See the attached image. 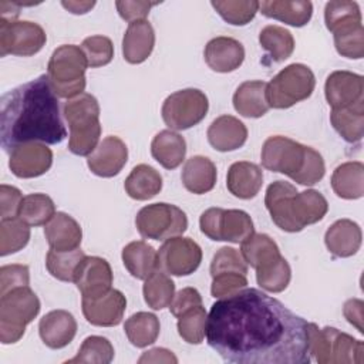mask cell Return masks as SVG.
Segmentation results:
<instances>
[{
    "mask_svg": "<svg viewBox=\"0 0 364 364\" xmlns=\"http://www.w3.org/2000/svg\"><path fill=\"white\" fill-rule=\"evenodd\" d=\"M206 341L236 364H309L307 321L257 289L219 299L206 321Z\"/></svg>",
    "mask_w": 364,
    "mask_h": 364,
    "instance_id": "6da1fadb",
    "label": "cell"
},
{
    "mask_svg": "<svg viewBox=\"0 0 364 364\" xmlns=\"http://www.w3.org/2000/svg\"><path fill=\"white\" fill-rule=\"evenodd\" d=\"M67 136L60 104L47 74L24 82L0 100V141L4 152L28 144H60Z\"/></svg>",
    "mask_w": 364,
    "mask_h": 364,
    "instance_id": "7a4b0ae2",
    "label": "cell"
},
{
    "mask_svg": "<svg viewBox=\"0 0 364 364\" xmlns=\"http://www.w3.org/2000/svg\"><path fill=\"white\" fill-rule=\"evenodd\" d=\"M63 115L70 128L68 149L74 155H91L98 146L101 135L100 105L97 98L82 92L64 102Z\"/></svg>",
    "mask_w": 364,
    "mask_h": 364,
    "instance_id": "3957f363",
    "label": "cell"
},
{
    "mask_svg": "<svg viewBox=\"0 0 364 364\" xmlns=\"http://www.w3.org/2000/svg\"><path fill=\"white\" fill-rule=\"evenodd\" d=\"M87 58L81 47L63 44L55 48L47 65V75L57 97L74 98L85 88Z\"/></svg>",
    "mask_w": 364,
    "mask_h": 364,
    "instance_id": "277c9868",
    "label": "cell"
},
{
    "mask_svg": "<svg viewBox=\"0 0 364 364\" xmlns=\"http://www.w3.org/2000/svg\"><path fill=\"white\" fill-rule=\"evenodd\" d=\"M40 311V300L30 286L16 287L0 296V341L17 343Z\"/></svg>",
    "mask_w": 364,
    "mask_h": 364,
    "instance_id": "5b68a950",
    "label": "cell"
},
{
    "mask_svg": "<svg viewBox=\"0 0 364 364\" xmlns=\"http://www.w3.org/2000/svg\"><path fill=\"white\" fill-rule=\"evenodd\" d=\"M310 351L320 364H360L364 360V344L361 340L338 331L334 327L318 328L307 323Z\"/></svg>",
    "mask_w": 364,
    "mask_h": 364,
    "instance_id": "8992f818",
    "label": "cell"
},
{
    "mask_svg": "<svg viewBox=\"0 0 364 364\" xmlns=\"http://www.w3.org/2000/svg\"><path fill=\"white\" fill-rule=\"evenodd\" d=\"M316 87V77L310 67L293 63L279 71L266 87V100L270 108L286 109L307 100Z\"/></svg>",
    "mask_w": 364,
    "mask_h": 364,
    "instance_id": "52a82bcc",
    "label": "cell"
},
{
    "mask_svg": "<svg viewBox=\"0 0 364 364\" xmlns=\"http://www.w3.org/2000/svg\"><path fill=\"white\" fill-rule=\"evenodd\" d=\"M135 226L145 239L166 240L182 235L188 228L185 212L171 203L158 202L144 206L135 218Z\"/></svg>",
    "mask_w": 364,
    "mask_h": 364,
    "instance_id": "ba28073f",
    "label": "cell"
},
{
    "mask_svg": "<svg viewBox=\"0 0 364 364\" xmlns=\"http://www.w3.org/2000/svg\"><path fill=\"white\" fill-rule=\"evenodd\" d=\"M209 102L198 88L179 90L166 97L162 104V119L175 131H183L199 124L208 114Z\"/></svg>",
    "mask_w": 364,
    "mask_h": 364,
    "instance_id": "9c48e42d",
    "label": "cell"
},
{
    "mask_svg": "<svg viewBox=\"0 0 364 364\" xmlns=\"http://www.w3.org/2000/svg\"><path fill=\"white\" fill-rule=\"evenodd\" d=\"M47 36L43 27L33 21L0 20V55L7 54L30 57L46 44Z\"/></svg>",
    "mask_w": 364,
    "mask_h": 364,
    "instance_id": "30bf717a",
    "label": "cell"
},
{
    "mask_svg": "<svg viewBox=\"0 0 364 364\" xmlns=\"http://www.w3.org/2000/svg\"><path fill=\"white\" fill-rule=\"evenodd\" d=\"M307 146L301 145L287 136H269L262 146V165L267 171L280 172L294 179L300 172Z\"/></svg>",
    "mask_w": 364,
    "mask_h": 364,
    "instance_id": "8fae6325",
    "label": "cell"
},
{
    "mask_svg": "<svg viewBox=\"0 0 364 364\" xmlns=\"http://www.w3.org/2000/svg\"><path fill=\"white\" fill-rule=\"evenodd\" d=\"M202 262V249L191 237L166 239L158 252V267L172 276L192 274Z\"/></svg>",
    "mask_w": 364,
    "mask_h": 364,
    "instance_id": "7c38bea8",
    "label": "cell"
},
{
    "mask_svg": "<svg viewBox=\"0 0 364 364\" xmlns=\"http://www.w3.org/2000/svg\"><path fill=\"white\" fill-rule=\"evenodd\" d=\"M297 189L286 181H274L266 189L264 205L270 213L272 220L284 232L296 233L301 228L294 216V196Z\"/></svg>",
    "mask_w": 364,
    "mask_h": 364,
    "instance_id": "4fadbf2b",
    "label": "cell"
},
{
    "mask_svg": "<svg viewBox=\"0 0 364 364\" xmlns=\"http://www.w3.org/2000/svg\"><path fill=\"white\" fill-rule=\"evenodd\" d=\"M112 279L109 263L98 256H85L74 274V283L84 299H97L108 293Z\"/></svg>",
    "mask_w": 364,
    "mask_h": 364,
    "instance_id": "5bb4252c",
    "label": "cell"
},
{
    "mask_svg": "<svg viewBox=\"0 0 364 364\" xmlns=\"http://www.w3.org/2000/svg\"><path fill=\"white\" fill-rule=\"evenodd\" d=\"M53 164L51 149L41 142H28L10 152L9 168L17 178H37L44 175Z\"/></svg>",
    "mask_w": 364,
    "mask_h": 364,
    "instance_id": "9a60e30c",
    "label": "cell"
},
{
    "mask_svg": "<svg viewBox=\"0 0 364 364\" xmlns=\"http://www.w3.org/2000/svg\"><path fill=\"white\" fill-rule=\"evenodd\" d=\"M324 95L333 109L347 108L364 101L363 75L346 70L333 71L326 80Z\"/></svg>",
    "mask_w": 364,
    "mask_h": 364,
    "instance_id": "2e32d148",
    "label": "cell"
},
{
    "mask_svg": "<svg viewBox=\"0 0 364 364\" xmlns=\"http://www.w3.org/2000/svg\"><path fill=\"white\" fill-rule=\"evenodd\" d=\"M128 161V148L125 142L114 135L105 136L91 155L87 165L92 173L101 178H112L121 172Z\"/></svg>",
    "mask_w": 364,
    "mask_h": 364,
    "instance_id": "e0dca14e",
    "label": "cell"
},
{
    "mask_svg": "<svg viewBox=\"0 0 364 364\" xmlns=\"http://www.w3.org/2000/svg\"><path fill=\"white\" fill-rule=\"evenodd\" d=\"M127 307L125 296L111 289L101 297L84 299L82 297V314L88 323L98 327L118 326L124 317Z\"/></svg>",
    "mask_w": 364,
    "mask_h": 364,
    "instance_id": "ac0fdd59",
    "label": "cell"
},
{
    "mask_svg": "<svg viewBox=\"0 0 364 364\" xmlns=\"http://www.w3.org/2000/svg\"><path fill=\"white\" fill-rule=\"evenodd\" d=\"M77 333V321L67 310H53L44 314L38 323V334L43 343L58 350L68 346Z\"/></svg>",
    "mask_w": 364,
    "mask_h": 364,
    "instance_id": "d6986e66",
    "label": "cell"
},
{
    "mask_svg": "<svg viewBox=\"0 0 364 364\" xmlns=\"http://www.w3.org/2000/svg\"><path fill=\"white\" fill-rule=\"evenodd\" d=\"M203 57L210 70L216 73H232L242 65L245 48L240 41L220 36L206 44Z\"/></svg>",
    "mask_w": 364,
    "mask_h": 364,
    "instance_id": "ffe728a7",
    "label": "cell"
},
{
    "mask_svg": "<svg viewBox=\"0 0 364 364\" xmlns=\"http://www.w3.org/2000/svg\"><path fill=\"white\" fill-rule=\"evenodd\" d=\"M208 141L219 152L239 149L247 139L246 125L233 115H220L208 128Z\"/></svg>",
    "mask_w": 364,
    "mask_h": 364,
    "instance_id": "44dd1931",
    "label": "cell"
},
{
    "mask_svg": "<svg viewBox=\"0 0 364 364\" xmlns=\"http://www.w3.org/2000/svg\"><path fill=\"white\" fill-rule=\"evenodd\" d=\"M155 46V31L148 20H138L128 24L122 38V55L129 64L144 63Z\"/></svg>",
    "mask_w": 364,
    "mask_h": 364,
    "instance_id": "7402d4cb",
    "label": "cell"
},
{
    "mask_svg": "<svg viewBox=\"0 0 364 364\" xmlns=\"http://www.w3.org/2000/svg\"><path fill=\"white\" fill-rule=\"evenodd\" d=\"M44 235L50 249L67 252L78 249L82 240L80 223L64 212H57L44 228Z\"/></svg>",
    "mask_w": 364,
    "mask_h": 364,
    "instance_id": "603a6c76",
    "label": "cell"
},
{
    "mask_svg": "<svg viewBox=\"0 0 364 364\" xmlns=\"http://www.w3.org/2000/svg\"><path fill=\"white\" fill-rule=\"evenodd\" d=\"M361 228L350 219L336 220L324 235V243L328 252L336 257H350L361 246Z\"/></svg>",
    "mask_w": 364,
    "mask_h": 364,
    "instance_id": "cb8c5ba5",
    "label": "cell"
},
{
    "mask_svg": "<svg viewBox=\"0 0 364 364\" xmlns=\"http://www.w3.org/2000/svg\"><path fill=\"white\" fill-rule=\"evenodd\" d=\"M263 185L262 169L247 161H239L230 165L226 176L228 191L239 199L255 198Z\"/></svg>",
    "mask_w": 364,
    "mask_h": 364,
    "instance_id": "d4e9b609",
    "label": "cell"
},
{
    "mask_svg": "<svg viewBox=\"0 0 364 364\" xmlns=\"http://www.w3.org/2000/svg\"><path fill=\"white\" fill-rule=\"evenodd\" d=\"M259 10L269 18L283 21L293 27H303L311 18L313 4L307 0H266L259 1Z\"/></svg>",
    "mask_w": 364,
    "mask_h": 364,
    "instance_id": "484cf974",
    "label": "cell"
},
{
    "mask_svg": "<svg viewBox=\"0 0 364 364\" xmlns=\"http://www.w3.org/2000/svg\"><path fill=\"white\" fill-rule=\"evenodd\" d=\"M267 82L260 80L242 82L233 94V107L236 112L246 118H260L269 111L266 100Z\"/></svg>",
    "mask_w": 364,
    "mask_h": 364,
    "instance_id": "4316f807",
    "label": "cell"
},
{
    "mask_svg": "<svg viewBox=\"0 0 364 364\" xmlns=\"http://www.w3.org/2000/svg\"><path fill=\"white\" fill-rule=\"evenodd\" d=\"M324 23L333 36L347 34L363 27L361 11L355 1L333 0L324 7Z\"/></svg>",
    "mask_w": 364,
    "mask_h": 364,
    "instance_id": "83f0119b",
    "label": "cell"
},
{
    "mask_svg": "<svg viewBox=\"0 0 364 364\" xmlns=\"http://www.w3.org/2000/svg\"><path fill=\"white\" fill-rule=\"evenodd\" d=\"M216 176L218 172L215 164L202 155L189 158L185 162L181 173L183 186L195 195H202L212 191L216 183Z\"/></svg>",
    "mask_w": 364,
    "mask_h": 364,
    "instance_id": "f1b7e54d",
    "label": "cell"
},
{
    "mask_svg": "<svg viewBox=\"0 0 364 364\" xmlns=\"http://www.w3.org/2000/svg\"><path fill=\"white\" fill-rule=\"evenodd\" d=\"M151 154L165 169H175L183 162L186 155L185 138L172 129H164L154 136Z\"/></svg>",
    "mask_w": 364,
    "mask_h": 364,
    "instance_id": "f546056e",
    "label": "cell"
},
{
    "mask_svg": "<svg viewBox=\"0 0 364 364\" xmlns=\"http://www.w3.org/2000/svg\"><path fill=\"white\" fill-rule=\"evenodd\" d=\"M122 263L135 279L145 280L158 270V252L144 240L128 243L122 249Z\"/></svg>",
    "mask_w": 364,
    "mask_h": 364,
    "instance_id": "4dcf8cb0",
    "label": "cell"
},
{
    "mask_svg": "<svg viewBox=\"0 0 364 364\" xmlns=\"http://www.w3.org/2000/svg\"><path fill=\"white\" fill-rule=\"evenodd\" d=\"M240 255L255 270L264 269L282 257L276 242L264 233H253L240 243Z\"/></svg>",
    "mask_w": 364,
    "mask_h": 364,
    "instance_id": "1f68e13d",
    "label": "cell"
},
{
    "mask_svg": "<svg viewBox=\"0 0 364 364\" xmlns=\"http://www.w3.org/2000/svg\"><path fill=\"white\" fill-rule=\"evenodd\" d=\"M331 188L338 198L360 199L364 195V165L348 161L338 165L331 175Z\"/></svg>",
    "mask_w": 364,
    "mask_h": 364,
    "instance_id": "d6a6232c",
    "label": "cell"
},
{
    "mask_svg": "<svg viewBox=\"0 0 364 364\" xmlns=\"http://www.w3.org/2000/svg\"><path fill=\"white\" fill-rule=\"evenodd\" d=\"M124 188L129 198L135 200H148L161 192L162 176L155 168L146 164H139L132 168L131 173L127 176Z\"/></svg>",
    "mask_w": 364,
    "mask_h": 364,
    "instance_id": "836d02e7",
    "label": "cell"
},
{
    "mask_svg": "<svg viewBox=\"0 0 364 364\" xmlns=\"http://www.w3.org/2000/svg\"><path fill=\"white\" fill-rule=\"evenodd\" d=\"M330 122L344 141L360 142L364 136V101L347 108L331 109Z\"/></svg>",
    "mask_w": 364,
    "mask_h": 364,
    "instance_id": "e575fe53",
    "label": "cell"
},
{
    "mask_svg": "<svg viewBox=\"0 0 364 364\" xmlns=\"http://www.w3.org/2000/svg\"><path fill=\"white\" fill-rule=\"evenodd\" d=\"M328 210L327 199L314 189L297 192L294 196V216L301 230L307 225L320 222Z\"/></svg>",
    "mask_w": 364,
    "mask_h": 364,
    "instance_id": "d590c367",
    "label": "cell"
},
{
    "mask_svg": "<svg viewBox=\"0 0 364 364\" xmlns=\"http://www.w3.org/2000/svg\"><path fill=\"white\" fill-rule=\"evenodd\" d=\"M161 324L155 314L146 311H138L127 318L124 331L129 343L135 347L144 348L156 341L159 336Z\"/></svg>",
    "mask_w": 364,
    "mask_h": 364,
    "instance_id": "8d00e7d4",
    "label": "cell"
},
{
    "mask_svg": "<svg viewBox=\"0 0 364 364\" xmlns=\"http://www.w3.org/2000/svg\"><path fill=\"white\" fill-rule=\"evenodd\" d=\"M54 215L55 205L50 196L46 193H30L23 196L17 218L28 226H41L47 225Z\"/></svg>",
    "mask_w": 364,
    "mask_h": 364,
    "instance_id": "74e56055",
    "label": "cell"
},
{
    "mask_svg": "<svg viewBox=\"0 0 364 364\" xmlns=\"http://www.w3.org/2000/svg\"><path fill=\"white\" fill-rule=\"evenodd\" d=\"M142 293L145 303L152 310H162L169 307L175 296V283L165 272L155 270L148 279H145Z\"/></svg>",
    "mask_w": 364,
    "mask_h": 364,
    "instance_id": "f35d334b",
    "label": "cell"
},
{
    "mask_svg": "<svg viewBox=\"0 0 364 364\" xmlns=\"http://www.w3.org/2000/svg\"><path fill=\"white\" fill-rule=\"evenodd\" d=\"M255 233L252 218L240 209H223L219 237L230 243H242Z\"/></svg>",
    "mask_w": 364,
    "mask_h": 364,
    "instance_id": "ab89813d",
    "label": "cell"
},
{
    "mask_svg": "<svg viewBox=\"0 0 364 364\" xmlns=\"http://www.w3.org/2000/svg\"><path fill=\"white\" fill-rule=\"evenodd\" d=\"M259 43L277 63L287 60L294 51V38L291 33L284 27L274 24L262 28L259 33Z\"/></svg>",
    "mask_w": 364,
    "mask_h": 364,
    "instance_id": "60d3db41",
    "label": "cell"
},
{
    "mask_svg": "<svg viewBox=\"0 0 364 364\" xmlns=\"http://www.w3.org/2000/svg\"><path fill=\"white\" fill-rule=\"evenodd\" d=\"M30 228L20 218L1 219L0 222V255L7 256L27 246Z\"/></svg>",
    "mask_w": 364,
    "mask_h": 364,
    "instance_id": "b9f144b4",
    "label": "cell"
},
{
    "mask_svg": "<svg viewBox=\"0 0 364 364\" xmlns=\"http://www.w3.org/2000/svg\"><path fill=\"white\" fill-rule=\"evenodd\" d=\"M84 257L85 255L80 247L67 252H57L50 249L46 257V266L48 273L57 280L74 282L75 270Z\"/></svg>",
    "mask_w": 364,
    "mask_h": 364,
    "instance_id": "7bdbcfd3",
    "label": "cell"
},
{
    "mask_svg": "<svg viewBox=\"0 0 364 364\" xmlns=\"http://www.w3.org/2000/svg\"><path fill=\"white\" fill-rule=\"evenodd\" d=\"M218 14L232 26H245L259 11V1L256 0H218L210 1Z\"/></svg>",
    "mask_w": 364,
    "mask_h": 364,
    "instance_id": "ee69618b",
    "label": "cell"
},
{
    "mask_svg": "<svg viewBox=\"0 0 364 364\" xmlns=\"http://www.w3.org/2000/svg\"><path fill=\"white\" fill-rule=\"evenodd\" d=\"M114 360V347L108 338L101 336L87 337L77 355L67 363H91V364H108Z\"/></svg>",
    "mask_w": 364,
    "mask_h": 364,
    "instance_id": "f6af8a7d",
    "label": "cell"
},
{
    "mask_svg": "<svg viewBox=\"0 0 364 364\" xmlns=\"http://www.w3.org/2000/svg\"><path fill=\"white\" fill-rule=\"evenodd\" d=\"M208 314L202 306L193 307L178 317V333L188 344H200L206 336Z\"/></svg>",
    "mask_w": 364,
    "mask_h": 364,
    "instance_id": "bcb514c9",
    "label": "cell"
},
{
    "mask_svg": "<svg viewBox=\"0 0 364 364\" xmlns=\"http://www.w3.org/2000/svg\"><path fill=\"white\" fill-rule=\"evenodd\" d=\"M291 279V270L287 260L282 256L279 260L272 263L270 266L256 270L257 284L270 293L283 291Z\"/></svg>",
    "mask_w": 364,
    "mask_h": 364,
    "instance_id": "7dc6e473",
    "label": "cell"
},
{
    "mask_svg": "<svg viewBox=\"0 0 364 364\" xmlns=\"http://www.w3.org/2000/svg\"><path fill=\"white\" fill-rule=\"evenodd\" d=\"M81 50L85 54L88 67L91 68L107 65L114 57L112 41L105 36H90L84 38Z\"/></svg>",
    "mask_w": 364,
    "mask_h": 364,
    "instance_id": "c3c4849f",
    "label": "cell"
},
{
    "mask_svg": "<svg viewBox=\"0 0 364 364\" xmlns=\"http://www.w3.org/2000/svg\"><path fill=\"white\" fill-rule=\"evenodd\" d=\"M225 272H236L246 274L247 273V264L243 260L240 252H237L233 247H220L210 263V276H216L219 273Z\"/></svg>",
    "mask_w": 364,
    "mask_h": 364,
    "instance_id": "681fc988",
    "label": "cell"
},
{
    "mask_svg": "<svg viewBox=\"0 0 364 364\" xmlns=\"http://www.w3.org/2000/svg\"><path fill=\"white\" fill-rule=\"evenodd\" d=\"M324 173H326V166H324V159L321 154L313 149L311 146H307L303 166L293 181L304 186H311L318 181H321Z\"/></svg>",
    "mask_w": 364,
    "mask_h": 364,
    "instance_id": "f907efd6",
    "label": "cell"
},
{
    "mask_svg": "<svg viewBox=\"0 0 364 364\" xmlns=\"http://www.w3.org/2000/svg\"><path fill=\"white\" fill-rule=\"evenodd\" d=\"M210 293L215 299H223L237 293L239 290L247 287L246 274L236 272H225L212 277Z\"/></svg>",
    "mask_w": 364,
    "mask_h": 364,
    "instance_id": "816d5d0a",
    "label": "cell"
},
{
    "mask_svg": "<svg viewBox=\"0 0 364 364\" xmlns=\"http://www.w3.org/2000/svg\"><path fill=\"white\" fill-rule=\"evenodd\" d=\"M334 46L340 55L351 60L364 57V28L358 27L347 34L334 36Z\"/></svg>",
    "mask_w": 364,
    "mask_h": 364,
    "instance_id": "f5cc1de1",
    "label": "cell"
},
{
    "mask_svg": "<svg viewBox=\"0 0 364 364\" xmlns=\"http://www.w3.org/2000/svg\"><path fill=\"white\" fill-rule=\"evenodd\" d=\"M30 272L26 264H4L0 267V296L21 286H30Z\"/></svg>",
    "mask_w": 364,
    "mask_h": 364,
    "instance_id": "db71d44e",
    "label": "cell"
},
{
    "mask_svg": "<svg viewBox=\"0 0 364 364\" xmlns=\"http://www.w3.org/2000/svg\"><path fill=\"white\" fill-rule=\"evenodd\" d=\"M156 3L152 1H144V0H118L115 1V7L118 10V14L125 21H138L145 20V17L149 14V10Z\"/></svg>",
    "mask_w": 364,
    "mask_h": 364,
    "instance_id": "11a10c76",
    "label": "cell"
},
{
    "mask_svg": "<svg viewBox=\"0 0 364 364\" xmlns=\"http://www.w3.org/2000/svg\"><path fill=\"white\" fill-rule=\"evenodd\" d=\"M23 200L21 192L10 185H0V216L1 219L17 218L20 203Z\"/></svg>",
    "mask_w": 364,
    "mask_h": 364,
    "instance_id": "9f6ffc18",
    "label": "cell"
},
{
    "mask_svg": "<svg viewBox=\"0 0 364 364\" xmlns=\"http://www.w3.org/2000/svg\"><path fill=\"white\" fill-rule=\"evenodd\" d=\"M198 306H202V297H200L199 291L193 287H185L173 296V299L169 304V310L175 317H179L185 311H188L193 307H198Z\"/></svg>",
    "mask_w": 364,
    "mask_h": 364,
    "instance_id": "6f0895ef",
    "label": "cell"
},
{
    "mask_svg": "<svg viewBox=\"0 0 364 364\" xmlns=\"http://www.w3.org/2000/svg\"><path fill=\"white\" fill-rule=\"evenodd\" d=\"M222 213H223L222 208H209L199 218L200 232L212 240H220L219 228H220Z\"/></svg>",
    "mask_w": 364,
    "mask_h": 364,
    "instance_id": "680465c9",
    "label": "cell"
},
{
    "mask_svg": "<svg viewBox=\"0 0 364 364\" xmlns=\"http://www.w3.org/2000/svg\"><path fill=\"white\" fill-rule=\"evenodd\" d=\"M363 309H364V303L360 299H350L344 303V307H343V313L347 321L353 324L361 334L364 333Z\"/></svg>",
    "mask_w": 364,
    "mask_h": 364,
    "instance_id": "91938a15",
    "label": "cell"
},
{
    "mask_svg": "<svg viewBox=\"0 0 364 364\" xmlns=\"http://www.w3.org/2000/svg\"><path fill=\"white\" fill-rule=\"evenodd\" d=\"M138 363H178V358L173 355L172 351L166 350V348H152L145 351Z\"/></svg>",
    "mask_w": 364,
    "mask_h": 364,
    "instance_id": "94428289",
    "label": "cell"
},
{
    "mask_svg": "<svg viewBox=\"0 0 364 364\" xmlns=\"http://www.w3.org/2000/svg\"><path fill=\"white\" fill-rule=\"evenodd\" d=\"M20 3L17 1H1L0 3V20L16 21L20 14Z\"/></svg>",
    "mask_w": 364,
    "mask_h": 364,
    "instance_id": "6125c7cd",
    "label": "cell"
},
{
    "mask_svg": "<svg viewBox=\"0 0 364 364\" xmlns=\"http://www.w3.org/2000/svg\"><path fill=\"white\" fill-rule=\"evenodd\" d=\"M61 6L73 14H85L95 6V1H75V0L65 1L64 0L61 1Z\"/></svg>",
    "mask_w": 364,
    "mask_h": 364,
    "instance_id": "be15d7a7",
    "label": "cell"
}]
</instances>
